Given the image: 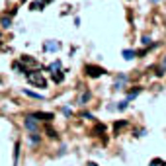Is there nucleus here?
<instances>
[{"label":"nucleus","instance_id":"1","mask_svg":"<svg viewBox=\"0 0 166 166\" xmlns=\"http://www.w3.org/2000/svg\"><path fill=\"white\" fill-rule=\"evenodd\" d=\"M25 76H28V80L33 84V86H37V88H45L47 80L43 78V72H39V71H25Z\"/></svg>","mask_w":166,"mask_h":166},{"label":"nucleus","instance_id":"2","mask_svg":"<svg viewBox=\"0 0 166 166\" xmlns=\"http://www.w3.org/2000/svg\"><path fill=\"white\" fill-rule=\"evenodd\" d=\"M49 72H51V76L55 82H61L63 80V74H61V61H55V63H51L49 65Z\"/></svg>","mask_w":166,"mask_h":166},{"label":"nucleus","instance_id":"3","mask_svg":"<svg viewBox=\"0 0 166 166\" xmlns=\"http://www.w3.org/2000/svg\"><path fill=\"white\" fill-rule=\"evenodd\" d=\"M25 129H29V131H35L37 129V119L33 115H29L28 119H25Z\"/></svg>","mask_w":166,"mask_h":166},{"label":"nucleus","instance_id":"4","mask_svg":"<svg viewBox=\"0 0 166 166\" xmlns=\"http://www.w3.org/2000/svg\"><path fill=\"white\" fill-rule=\"evenodd\" d=\"M43 49L45 51H59L61 49V43H57V41H45Z\"/></svg>","mask_w":166,"mask_h":166},{"label":"nucleus","instance_id":"5","mask_svg":"<svg viewBox=\"0 0 166 166\" xmlns=\"http://www.w3.org/2000/svg\"><path fill=\"white\" fill-rule=\"evenodd\" d=\"M24 65V71H25V67H37V61L35 59H31V57H22V61H20Z\"/></svg>","mask_w":166,"mask_h":166},{"label":"nucleus","instance_id":"6","mask_svg":"<svg viewBox=\"0 0 166 166\" xmlns=\"http://www.w3.org/2000/svg\"><path fill=\"white\" fill-rule=\"evenodd\" d=\"M86 72L90 76H102V74H104V71H102L100 67H86Z\"/></svg>","mask_w":166,"mask_h":166},{"label":"nucleus","instance_id":"7","mask_svg":"<svg viewBox=\"0 0 166 166\" xmlns=\"http://www.w3.org/2000/svg\"><path fill=\"white\" fill-rule=\"evenodd\" d=\"M47 2H51V0H37V2H33V4H31V10H41V8H43Z\"/></svg>","mask_w":166,"mask_h":166},{"label":"nucleus","instance_id":"8","mask_svg":"<svg viewBox=\"0 0 166 166\" xmlns=\"http://www.w3.org/2000/svg\"><path fill=\"white\" fill-rule=\"evenodd\" d=\"M33 117H35V119H45V121L53 119V115H51V114H35Z\"/></svg>","mask_w":166,"mask_h":166},{"label":"nucleus","instance_id":"9","mask_svg":"<svg viewBox=\"0 0 166 166\" xmlns=\"http://www.w3.org/2000/svg\"><path fill=\"white\" fill-rule=\"evenodd\" d=\"M135 57V51H131V49H127V51H123V59H127V61H131V59Z\"/></svg>","mask_w":166,"mask_h":166},{"label":"nucleus","instance_id":"10","mask_svg":"<svg viewBox=\"0 0 166 166\" xmlns=\"http://www.w3.org/2000/svg\"><path fill=\"white\" fill-rule=\"evenodd\" d=\"M151 166H166V162H164L162 158H154L152 162H151Z\"/></svg>","mask_w":166,"mask_h":166},{"label":"nucleus","instance_id":"11","mask_svg":"<svg viewBox=\"0 0 166 166\" xmlns=\"http://www.w3.org/2000/svg\"><path fill=\"white\" fill-rule=\"evenodd\" d=\"M0 24H2V28H10V24H12V22H10V18H4Z\"/></svg>","mask_w":166,"mask_h":166},{"label":"nucleus","instance_id":"12","mask_svg":"<svg viewBox=\"0 0 166 166\" xmlns=\"http://www.w3.org/2000/svg\"><path fill=\"white\" fill-rule=\"evenodd\" d=\"M88 166H98V164H94V162H90V164H88Z\"/></svg>","mask_w":166,"mask_h":166}]
</instances>
